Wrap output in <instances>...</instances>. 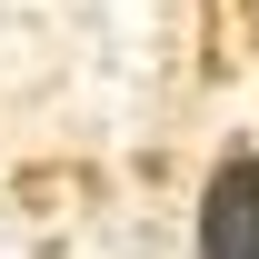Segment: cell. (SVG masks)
<instances>
[{"mask_svg":"<svg viewBox=\"0 0 259 259\" xmlns=\"http://www.w3.org/2000/svg\"><path fill=\"white\" fill-rule=\"evenodd\" d=\"M199 259H259V150H229L199 190Z\"/></svg>","mask_w":259,"mask_h":259,"instance_id":"cell-1","label":"cell"}]
</instances>
